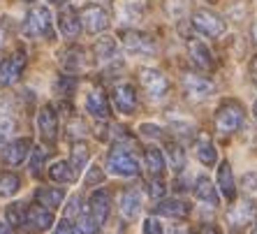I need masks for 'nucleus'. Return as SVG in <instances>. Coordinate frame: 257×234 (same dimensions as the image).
<instances>
[{
	"mask_svg": "<svg viewBox=\"0 0 257 234\" xmlns=\"http://www.w3.org/2000/svg\"><path fill=\"white\" fill-rule=\"evenodd\" d=\"M26 222H28L30 227L44 232V229H49L54 225V211L44 209V206H40V204H33L26 209Z\"/></svg>",
	"mask_w": 257,
	"mask_h": 234,
	"instance_id": "6ab92c4d",
	"label": "nucleus"
},
{
	"mask_svg": "<svg viewBox=\"0 0 257 234\" xmlns=\"http://www.w3.org/2000/svg\"><path fill=\"white\" fill-rule=\"evenodd\" d=\"M144 162H146V167L153 176H160L162 169L167 167V162H165V156H162V151L156 149V146H149V149L144 151Z\"/></svg>",
	"mask_w": 257,
	"mask_h": 234,
	"instance_id": "c756f323",
	"label": "nucleus"
},
{
	"mask_svg": "<svg viewBox=\"0 0 257 234\" xmlns=\"http://www.w3.org/2000/svg\"><path fill=\"white\" fill-rule=\"evenodd\" d=\"M79 216H81V197L74 195V197L70 199L67 209H65V218L67 220H74V218H79Z\"/></svg>",
	"mask_w": 257,
	"mask_h": 234,
	"instance_id": "4c0bfd02",
	"label": "nucleus"
},
{
	"mask_svg": "<svg viewBox=\"0 0 257 234\" xmlns=\"http://www.w3.org/2000/svg\"><path fill=\"white\" fill-rule=\"evenodd\" d=\"M26 3H33V0H26Z\"/></svg>",
	"mask_w": 257,
	"mask_h": 234,
	"instance_id": "864d4df0",
	"label": "nucleus"
},
{
	"mask_svg": "<svg viewBox=\"0 0 257 234\" xmlns=\"http://www.w3.org/2000/svg\"><path fill=\"white\" fill-rule=\"evenodd\" d=\"M37 128H40V135L47 144L54 146L56 144V137H58V114L51 104H44L37 114Z\"/></svg>",
	"mask_w": 257,
	"mask_h": 234,
	"instance_id": "f8f14e48",
	"label": "nucleus"
},
{
	"mask_svg": "<svg viewBox=\"0 0 257 234\" xmlns=\"http://www.w3.org/2000/svg\"><path fill=\"white\" fill-rule=\"evenodd\" d=\"M176 234H192V229H188V227H183V229H179Z\"/></svg>",
	"mask_w": 257,
	"mask_h": 234,
	"instance_id": "8fccbe9b",
	"label": "nucleus"
},
{
	"mask_svg": "<svg viewBox=\"0 0 257 234\" xmlns=\"http://www.w3.org/2000/svg\"><path fill=\"white\" fill-rule=\"evenodd\" d=\"M74 86H77V81H74V77H72V74H60L58 84H56V90L65 95V93H72V90H74Z\"/></svg>",
	"mask_w": 257,
	"mask_h": 234,
	"instance_id": "e433bc0d",
	"label": "nucleus"
},
{
	"mask_svg": "<svg viewBox=\"0 0 257 234\" xmlns=\"http://www.w3.org/2000/svg\"><path fill=\"white\" fill-rule=\"evenodd\" d=\"M252 114H255V119H257V102H255V107H252Z\"/></svg>",
	"mask_w": 257,
	"mask_h": 234,
	"instance_id": "3c124183",
	"label": "nucleus"
},
{
	"mask_svg": "<svg viewBox=\"0 0 257 234\" xmlns=\"http://www.w3.org/2000/svg\"><path fill=\"white\" fill-rule=\"evenodd\" d=\"M77 176L79 174L67 160H58L49 167V179L58 181V183H72V181H77Z\"/></svg>",
	"mask_w": 257,
	"mask_h": 234,
	"instance_id": "cd10ccee",
	"label": "nucleus"
},
{
	"mask_svg": "<svg viewBox=\"0 0 257 234\" xmlns=\"http://www.w3.org/2000/svg\"><path fill=\"white\" fill-rule=\"evenodd\" d=\"M192 26L202 33V35H209V37H220L225 30H227V24L220 14H215L213 10H206V7H199L192 12Z\"/></svg>",
	"mask_w": 257,
	"mask_h": 234,
	"instance_id": "20e7f679",
	"label": "nucleus"
},
{
	"mask_svg": "<svg viewBox=\"0 0 257 234\" xmlns=\"http://www.w3.org/2000/svg\"><path fill=\"white\" fill-rule=\"evenodd\" d=\"M7 222H12L14 227H19V225H24L26 222V209L21 202H14V204L7 206Z\"/></svg>",
	"mask_w": 257,
	"mask_h": 234,
	"instance_id": "f704fd0d",
	"label": "nucleus"
},
{
	"mask_svg": "<svg viewBox=\"0 0 257 234\" xmlns=\"http://www.w3.org/2000/svg\"><path fill=\"white\" fill-rule=\"evenodd\" d=\"M227 220L232 225H248V222L257 220V206L255 202H239V204H234L227 213Z\"/></svg>",
	"mask_w": 257,
	"mask_h": 234,
	"instance_id": "5701e85b",
	"label": "nucleus"
},
{
	"mask_svg": "<svg viewBox=\"0 0 257 234\" xmlns=\"http://www.w3.org/2000/svg\"><path fill=\"white\" fill-rule=\"evenodd\" d=\"M248 234H257V225H255V227H252V229H250V232H248Z\"/></svg>",
	"mask_w": 257,
	"mask_h": 234,
	"instance_id": "603ef678",
	"label": "nucleus"
},
{
	"mask_svg": "<svg viewBox=\"0 0 257 234\" xmlns=\"http://www.w3.org/2000/svg\"><path fill=\"white\" fill-rule=\"evenodd\" d=\"M30 149H33V142H30L28 137L14 139V142L5 144V149H3V162H5V165H10V167L21 165V162L26 160V156H28Z\"/></svg>",
	"mask_w": 257,
	"mask_h": 234,
	"instance_id": "4468645a",
	"label": "nucleus"
},
{
	"mask_svg": "<svg viewBox=\"0 0 257 234\" xmlns=\"http://www.w3.org/2000/svg\"><path fill=\"white\" fill-rule=\"evenodd\" d=\"M0 234H14L12 225L10 222H0Z\"/></svg>",
	"mask_w": 257,
	"mask_h": 234,
	"instance_id": "49530a36",
	"label": "nucleus"
},
{
	"mask_svg": "<svg viewBox=\"0 0 257 234\" xmlns=\"http://www.w3.org/2000/svg\"><path fill=\"white\" fill-rule=\"evenodd\" d=\"M153 213H160V216L167 218H186L190 213V204L186 199H160L156 206H153Z\"/></svg>",
	"mask_w": 257,
	"mask_h": 234,
	"instance_id": "a211bd4d",
	"label": "nucleus"
},
{
	"mask_svg": "<svg viewBox=\"0 0 257 234\" xmlns=\"http://www.w3.org/2000/svg\"><path fill=\"white\" fill-rule=\"evenodd\" d=\"M86 111L95 119H107L111 114V107H109V97L104 90H90L86 95Z\"/></svg>",
	"mask_w": 257,
	"mask_h": 234,
	"instance_id": "dca6fc26",
	"label": "nucleus"
},
{
	"mask_svg": "<svg viewBox=\"0 0 257 234\" xmlns=\"http://www.w3.org/2000/svg\"><path fill=\"white\" fill-rule=\"evenodd\" d=\"M26 63H28V58H26L24 49H19V51H14L12 56H7V58L0 63V84L12 86L14 81H19L21 74H24V70H26Z\"/></svg>",
	"mask_w": 257,
	"mask_h": 234,
	"instance_id": "6e6552de",
	"label": "nucleus"
},
{
	"mask_svg": "<svg viewBox=\"0 0 257 234\" xmlns=\"http://www.w3.org/2000/svg\"><path fill=\"white\" fill-rule=\"evenodd\" d=\"M197 158L202 165H206V167H211V165H215V160H218V151H215L213 142H211L209 135H199L197 139Z\"/></svg>",
	"mask_w": 257,
	"mask_h": 234,
	"instance_id": "c85d7f7f",
	"label": "nucleus"
},
{
	"mask_svg": "<svg viewBox=\"0 0 257 234\" xmlns=\"http://www.w3.org/2000/svg\"><path fill=\"white\" fill-rule=\"evenodd\" d=\"M195 195H197V199H199V202H204L206 206H218V204H220L213 181L206 179V176H199V179L195 181Z\"/></svg>",
	"mask_w": 257,
	"mask_h": 234,
	"instance_id": "a878e982",
	"label": "nucleus"
},
{
	"mask_svg": "<svg viewBox=\"0 0 257 234\" xmlns=\"http://www.w3.org/2000/svg\"><path fill=\"white\" fill-rule=\"evenodd\" d=\"M114 12L120 26L132 28V26L142 24L144 17H146V0H116Z\"/></svg>",
	"mask_w": 257,
	"mask_h": 234,
	"instance_id": "423d86ee",
	"label": "nucleus"
},
{
	"mask_svg": "<svg viewBox=\"0 0 257 234\" xmlns=\"http://www.w3.org/2000/svg\"><path fill=\"white\" fill-rule=\"evenodd\" d=\"M248 70H250V79H252V84L257 86V56H252L250 67H248Z\"/></svg>",
	"mask_w": 257,
	"mask_h": 234,
	"instance_id": "a18cd8bd",
	"label": "nucleus"
},
{
	"mask_svg": "<svg viewBox=\"0 0 257 234\" xmlns=\"http://www.w3.org/2000/svg\"><path fill=\"white\" fill-rule=\"evenodd\" d=\"M139 81L142 88L149 93L151 100H162L169 93V79L165 72L156 70V67H142L139 70Z\"/></svg>",
	"mask_w": 257,
	"mask_h": 234,
	"instance_id": "39448f33",
	"label": "nucleus"
},
{
	"mask_svg": "<svg viewBox=\"0 0 257 234\" xmlns=\"http://www.w3.org/2000/svg\"><path fill=\"white\" fill-rule=\"evenodd\" d=\"M86 162H88V149H86L81 142H74V149H72V160L70 165L74 167V172H81L86 167Z\"/></svg>",
	"mask_w": 257,
	"mask_h": 234,
	"instance_id": "473e14b6",
	"label": "nucleus"
},
{
	"mask_svg": "<svg viewBox=\"0 0 257 234\" xmlns=\"http://www.w3.org/2000/svg\"><path fill=\"white\" fill-rule=\"evenodd\" d=\"M93 56H95L97 65H109V63H116L118 60V44H116L114 37H100L93 47Z\"/></svg>",
	"mask_w": 257,
	"mask_h": 234,
	"instance_id": "2eb2a0df",
	"label": "nucleus"
},
{
	"mask_svg": "<svg viewBox=\"0 0 257 234\" xmlns=\"http://www.w3.org/2000/svg\"><path fill=\"white\" fill-rule=\"evenodd\" d=\"M21 188V179L14 172H0V197H12Z\"/></svg>",
	"mask_w": 257,
	"mask_h": 234,
	"instance_id": "7c9ffc66",
	"label": "nucleus"
},
{
	"mask_svg": "<svg viewBox=\"0 0 257 234\" xmlns=\"http://www.w3.org/2000/svg\"><path fill=\"white\" fill-rule=\"evenodd\" d=\"M44 160H47V149L44 146H35L30 151V162H28L30 174H40L44 167Z\"/></svg>",
	"mask_w": 257,
	"mask_h": 234,
	"instance_id": "72a5a7b5",
	"label": "nucleus"
},
{
	"mask_svg": "<svg viewBox=\"0 0 257 234\" xmlns=\"http://www.w3.org/2000/svg\"><path fill=\"white\" fill-rule=\"evenodd\" d=\"M14 132V121L10 119H0V149L5 144H10V137Z\"/></svg>",
	"mask_w": 257,
	"mask_h": 234,
	"instance_id": "c9c22d12",
	"label": "nucleus"
},
{
	"mask_svg": "<svg viewBox=\"0 0 257 234\" xmlns=\"http://www.w3.org/2000/svg\"><path fill=\"white\" fill-rule=\"evenodd\" d=\"M79 21H81V28H86L88 33H104V30L109 28V14H107V10L100 5L81 7Z\"/></svg>",
	"mask_w": 257,
	"mask_h": 234,
	"instance_id": "9d476101",
	"label": "nucleus"
},
{
	"mask_svg": "<svg viewBox=\"0 0 257 234\" xmlns=\"http://www.w3.org/2000/svg\"><path fill=\"white\" fill-rule=\"evenodd\" d=\"M149 190H151V197L156 199V202H160V197L165 195V190H167V188H165V181H162V179H156L153 183H151Z\"/></svg>",
	"mask_w": 257,
	"mask_h": 234,
	"instance_id": "ea45409f",
	"label": "nucleus"
},
{
	"mask_svg": "<svg viewBox=\"0 0 257 234\" xmlns=\"http://www.w3.org/2000/svg\"><path fill=\"white\" fill-rule=\"evenodd\" d=\"M199 234H222V229L218 227V225H213V222H209V225H204V227L199 229Z\"/></svg>",
	"mask_w": 257,
	"mask_h": 234,
	"instance_id": "c03bdc74",
	"label": "nucleus"
},
{
	"mask_svg": "<svg viewBox=\"0 0 257 234\" xmlns=\"http://www.w3.org/2000/svg\"><path fill=\"white\" fill-rule=\"evenodd\" d=\"M144 234H165V232H162V225L156 218H146L144 220Z\"/></svg>",
	"mask_w": 257,
	"mask_h": 234,
	"instance_id": "a19ab883",
	"label": "nucleus"
},
{
	"mask_svg": "<svg viewBox=\"0 0 257 234\" xmlns=\"http://www.w3.org/2000/svg\"><path fill=\"white\" fill-rule=\"evenodd\" d=\"M245 111L236 100H225L215 111V130L220 135H232L243 126Z\"/></svg>",
	"mask_w": 257,
	"mask_h": 234,
	"instance_id": "f03ea898",
	"label": "nucleus"
},
{
	"mask_svg": "<svg viewBox=\"0 0 257 234\" xmlns=\"http://www.w3.org/2000/svg\"><path fill=\"white\" fill-rule=\"evenodd\" d=\"M21 33L28 40H56L54 33V17L47 7H33L28 14H26L24 24H21Z\"/></svg>",
	"mask_w": 257,
	"mask_h": 234,
	"instance_id": "f257e3e1",
	"label": "nucleus"
},
{
	"mask_svg": "<svg viewBox=\"0 0 257 234\" xmlns=\"http://www.w3.org/2000/svg\"><path fill=\"white\" fill-rule=\"evenodd\" d=\"M181 86H183V93L186 97L190 100H206L215 90L213 81L209 77H204V74H197V72H186L181 77Z\"/></svg>",
	"mask_w": 257,
	"mask_h": 234,
	"instance_id": "0eeeda50",
	"label": "nucleus"
},
{
	"mask_svg": "<svg viewBox=\"0 0 257 234\" xmlns=\"http://www.w3.org/2000/svg\"><path fill=\"white\" fill-rule=\"evenodd\" d=\"M109 209H111V197L107 190H95L90 195V216L95 218L97 225L109 218Z\"/></svg>",
	"mask_w": 257,
	"mask_h": 234,
	"instance_id": "aec40b11",
	"label": "nucleus"
},
{
	"mask_svg": "<svg viewBox=\"0 0 257 234\" xmlns=\"http://www.w3.org/2000/svg\"><path fill=\"white\" fill-rule=\"evenodd\" d=\"M60 63L63 67L67 70V74H77L81 67L86 65V58H84V51L79 47H72V49H65L63 54H60Z\"/></svg>",
	"mask_w": 257,
	"mask_h": 234,
	"instance_id": "bb28decb",
	"label": "nucleus"
},
{
	"mask_svg": "<svg viewBox=\"0 0 257 234\" xmlns=\"http://www.w3.org/2000/svg\"><path fill=\"white\" fill-rule=\"evenodd\" d=\"M118 209H120V216L127 218V220L137 218L139 209H142V192H139L137 188H127V190L120 195Z\"/></svg>",
	"mask_w": 257,
	"mask_h": 234,
	"instance_id": "412c9836",
	"label": "nucleus"
},
{
	"mask_svg": "<svg viewBox=\"0 0 257 234\" xmlns=\"http://www.w3.org/2000/svg\"><path fill=\"white\" fill-rule=\"evenodd\" d=\"M209 3H215V0H209Z\"/></svg>",
	"mask_w": 257,
	"mask_h": 234,
	"instance_id": "5fc2aeb1",
	"label": "nucleus"
},
{
	"mask_svg": "<svg viewBox=\"0 0 257 234\" xmlns=\"http://www.w3.org/2000/svg\"><path fill=\"white\" fill-rule=\"evenodd\" d=\"M118 37H120V44H123L127 51H132V54H153V51H156L153 37L142 33V30L123 28Z\"/></svg>",
	"mask_w": 257,
	"mask_h": 234,
	"instance_id": "1a4fd4ad",
	"label": "nucleus"
},
{
	"mask_svg": "<svg viewBox=\"0 0 257 234\" xmlns=\"http://www.w3.org/2000/svg\"><path fill=\"white\" fill-rule=\"evenodd\" d=\"M111 100H114L116 111H120V114H135L139 102L137 90L132 84H116L114 90H111Z\"/></svg>",
	"mask_w": 257,
	"mask_h": 234,
	"instance_id": "9b49d317",
	"label": "nucleus"
},
{
	"mask_svg": "<svg viewBox=\"0 0 257 234\" xmlns=\"http://www.w3.org/2000/svg\"><path fill=\"white\" fill-rule=\"evenodd\" d=\"M74 229H77V234H100V225H97L95 218L90 216V213H86V211H81V216L77 218Z\"/></svg>",
	"mask_w": 257,
	"mask_h": 234,
	"instance_id": "2f4dec72",
	"label": "nucleus"
},
{
	"mask_svg": "<svg viewBox=\"0 0 257 234\" xmlns=\"http://www.w3.org/2000/svg\"><path fill=\"white\" fill-rule=\"evenodd\" d=\"M243 188H245L248 192H250V190H257V174H245Z\"/></svg>",
	"mask_w": 257,
	"mask_h": 234,
	"instance_id": "37998d69",
	"label": "nucleus"
},
{
	"mask_svg": "<svg viewBox=\"0 0 257 234\" xmlns=\"http://www.w3.org/2000/svg\"><path fill=\"white\" fill-rule=\"evenodd\" d=\"M102 179H104V172L100 167H90L88 174H86V186H97Z\"/></svg>",
	"mask_w": 257,
	"mask_h": 234,
	"instance_id": "58836bf2",
	"label": "nucleus"
},
{
	"mask_svg": "<svg viewBox=\"0 0 257 234\" xmlns=\"http://www.w3.org/2000/svg\"><path fill=\"white\" fill-rule=\"evenodd\" d=\"M250 37H252V42H255V44H257V24H255V26H252V30H250Z\"/></svg>",
	"mask_w": 257,
	"mask_h": 234,
	"instance_id": "09e8293b",
	"label": "nucleus"
},
{
	"mask_svg": "<svg viewBox=\"0 0 257 234\" xmlns=\"http://www.w3.org/2000/svg\"><path fill=\"white\" fill-rule=\"evenodd\" d=\"M188 54H190V60L192 65L197 67V70H204V72H209L215 67V58L211 54V49L202 42V40H190L188 42Z\"/></svg>",
	"mask_w": 257,
	"mask_h": 234,
	"instance_id": "ddd939ff",
	"label": "nucleus"
},
{
	"mask_svg": "<svg viewBox=\"0 0 257 234\" xmlns=\"http://www.w3.org/2000/svg\"><path fill=\"white\" fill-rule=\"evenodd\" d=\"M107 169L114 176H123V179H127V176H137L139 174V162H137V158L127 151V146L116 144L114 149L109 151Z\"/></svg>",
	"mask_w": 257,
	"mask_h": 234,
	"instance_id": "7ed1b4c3",
	"label": "nucleus"
},
{
	"mask_svg": "<svg viewBox=\"0 0 257 234\" xmlns=\"http://www.w3.org/2000/svg\"><path fill=\"white\" fill-rule=\"evenodd\" d=\"M218 188L222 190V195H225L227 202L236 199V181H234L232 165H229L227 160H222L220 167H218Z\"/></svg>",
	"mask_w": 257,
	"mask_h": 234,
	"instance_id": "4be33fe9",
	"label": "nucleus"
},
{
	"mask_svg": "<svg viewBox=\"0 0 257 234\" xmlns=\"http://www.w3.org/2000/svg\"><path fill=\"white\" fill-rule=\"evenodd\" d=\"M162 156H165V162H167V167L176 174H181L183 169H186V151L181 149V144L176 142H167L165 149H162Z\"/></svg>",
	"mask_w": 257,
	"mask_h": 234,
	"instance_id": "b1692460",
	"label": "nucleus"
},
{
	"mask_svg": "<svg viewBox=\"0 0 257 234\" xmlns=\"http://www.w3.org/2000/svg\"><path fill=\"white\" fill-rule=\"evenodd\" d=\"M58 30L60 35L67 37V40H74V37L81 33V21H79V14L72 10V7H67V10H60L58 14Z\"/></svg>",
	"mask_w": 257,
	"mask_h": 234,
	"instance_id": "f3484780",
	"label": "nucleus"
},
{
	"mask_svg": "<svg viewBox=\"0 0 257 234\" xmlns=\"http://www.w3.org/2000/svg\"><path fill=\"white\" fill-rule=\"evenodd\" d=\"M49 5H65V3H70V0H47Z\"/></svg>",
	"mask_w": 257,
	"mask_h": 234,
	"instance_id": "de8ad7c7",
	"label": "nucleus"
},
{
	"mask_svg": "<svg viewBox=\"0 0 257 234\" xmlns=\"http://www.w3.org/2000/svg\"><path fill=\"white\" fill-rule=\"evenodd\" d=\"M54 234H77V229H74V225H72V220H67V218H63V220L56 225V232Z\"/></svg>",
	"mask_w": 257,
	"mask_h": 234,
	"instance_id": "79ce46f5",
	"label": "nucleus"
},
{
	"mask_svg": "<svg viewBox=\"0 0 257 234\" xmlns=\"http://www.w3.org/2000/svg\"><path fill=\"white\" fill-rule=\"evenodd\" d=\"M35 199H37V204L44 206V209L49 211H54L58 209L60 204H63V199H65V190L63 188H40V190L35 192Z\"/></svg>",
	"mask_w": 257,
	"mask_h": 234,
	"instance_id": "393cba45",
	"label": "nucleus"
}]
</instances>
